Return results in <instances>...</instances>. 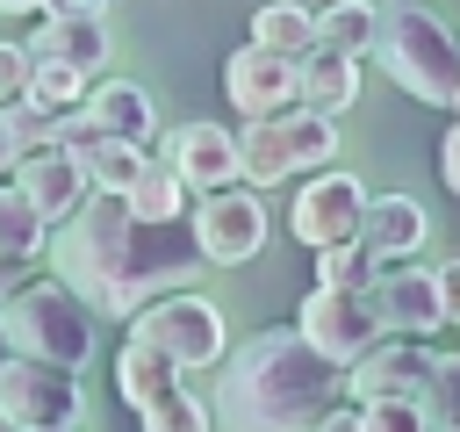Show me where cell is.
Masks as SVG:
<instances>
[{"label": "cell", "mask_w": 460, "mask_h": 432, "mask_svg": "<svg viewBox=\"0 0 460 432\" xmlns=\"http://www.w3.org/2000/svg\"><path fill=\"white\" fill-rule=\"evenodd\" d=\"M0 360H7V346H0Z\"/></svg>", "instance_id": "39"}, {"label": "cell", "mask_w": 460, "mask_h": 432, "mask_svg": "<svg viewBox=\"0 0 460 432\" xmlns=\"http://www.w3.org/2000/svg\"><path fill=\"white\" fill-rule=\"evenodd\" d=\"M359 245L374 259H410L424 245V202L417 194H374L359 216Z\"/></svg>", "instance_id": "19"}, {"label": "cell", "mask_w": 460, "mask_h": 432, "mask_svg": "<svg viewBox=\"0 0 460 432\" xmlns=\"http://www.w3.org/2000/svg\"><path fill=\"white\" fill-rule=\"evenodd\" d=\"M108 50H115V43H108V22H101V14H79V22H43V29L22 43V58H29V65L58 58V65H72L79 79H93V72L108 65Z\"/></svg>", "instance_id": "17"}, {"label": "cell", "mask_w": 460, "mask_h": 432, "mask_svg": "<svg viewBox=\"0 0 460 432\" xmlns=\"http://www.w3.org/2000/svg\"><path fill=\"white\" fill-rule=\"evenodd\" d=\"M438 173H446V187L460 194V122L446 130V151H438Z\"/></svg>", "instance_id": "34"}, {"label": "cell", "mask_w": 460, "mask_h": 432, "mask_svg": "<svg viewBox=\"0 0 460 432\" xmlns=\"http://www.w3.org/2000/svg\"><path fill=\"white\" fill-rule=\"evenodd\" d=\"M316 50H338V58H367L374 50V0H331L316 14Z\"/></svg>", "instance_id": "23"}, {"label": "cell", "mask_w": 460, "mask_h": 432, "mask_svg": "<svg viewBox=\"0 0 460 432\" xmlns=\"http://www.w3.org/2000/svg\"><path fill=\"white\" fill-rule=\"evenodd\" d=\"M0 432H7V425H0Z\"/></svg>", "instance_id": "41"}, {"label": "cell", "mask_w": 460, "mask_h": 432, "mask_svg": "<svg viewBox=\"0 0 460 432\" xmlns=\"http://www.w3.org/2000/svg\"><path fill=\"white\" fill-rule=\"evenodd\" d=\"M295 331H302V346L323 360V367H352L359 353H374L381 346V324H374V310H367V288H309V302H302V317H295Z\"/></svg>", "instance_id": "8"}, {"label": "cell", "mask_w": 460, "mask_h": 432, "mask_svg": "<svg viewBox=\"0 0 460 432\" xmlns=\"http://www.w3.org/2000/svg\"><path fill=\"white\" fill-rule=\"evenodd\" d=\"M187 230L208 266H244L266 252V202L252 187H216L201 194V209H187Z\"/></svg>", "instance_id": "9"}, {"label": "cell", "mask_w": 460, "mask_h": 432, "mask_svg": "<svg viewBox=\"0 0 460 432\" xmlns=\"http://www.w3.org/2000/svg\"><path fill=\"white\" fill-rule=\"evenodd\" d=\"M424 382H431V346H424V338H381L374 353H359V360L338 374V389L352 396V410H359V403L424 396Z\"/></svg>", "instance_id": "10"}, {"label": "cell", "mask_w": 460, "mask_h": 432, "mask_svg": "<svg viewBox=\"0 0 460 432\" xmlns=\"http://www.w3.org/2000/svg\"><path fill=\"white\" fill-rule=\"evenodd\" d=\"M252 50H273V58H288V65H302V58L316 50V14L295 7V0H266V7L252 14Z\"/></svg>", "instance_id": "20"}, {"label": "cell", "mask_w": 460, "mask_h": 432, "mask_svg": "<svg viewBox=\"0 0 460 432\" xmlns=\"http://www.w3.org/2000/svg\"><path fill=\"white\" fill-rule=\"evenodd\" d=\"M79 418V374L43 360H0V425L7 432H72Z\"/></svg>", "instance_id": "7"}, {"label": "cell", "mask_w": 460, "mask_h": 432, "mask_svg": "<svg viewBox=\"0 0 460 432\" xmlns=\"http://www.w3.org/2000/svg\"><path fill=\"white\" fill-rule=\"evenodd\" d=\"M0 346L14 360H43V367H86L93 360V324H86V302L65 288V281H29L0 302Z\"/></svg>", "instance_id": "4"}, {"label": "cell", "mask_w": 460, "mask_h": 432, "mask_svg": "<svg viewBox=\"0 0 460 432\" xmlns=\"http://www.w3.org/2000/svg\"><path fill=\"white\" fill-rule=\"evenodd\" d=\"M431 302H438V324H460V259L431 266Z\"/></svg>", "instance_id": "31"}, {"label": "cell", "mask_w": 460, "mask_h": 432, "mask_svg": "<svg viewBox=\"0 0 460 432\" xmlns=\"http://www.w3.org/2000/svg\"><path fill=\"white\" fill-rule=\"evenodd\" d=\"M223 94L244 108V122H266V115H288L295 108V65L273 58V50H230L223 65Z\"/></svg>", "instance_id": "13"}, {"label": "cell", "mask_w": 460, "mask_h": 432, "mask_svg": "<svg viewBox=\"0 0 460 432\" xmlns=\"http://www.w3.org/2000/svg\"><path fill=\"white\" fill-rule=\"evenodd\" d=\"M230 144H237V180L259 194V187H273V180H288V173H302V166L338 158V122H323V115H309V108H288V115L244 122Z\"/></svg>", "instance_id": "5"}, {"label": "cell", "mask_w": 460, "mask_h": 432, "mask_svg": "<svg viewBox=\"0 0 460 432\" xmlns=\"http://www.w3.org/2000/svg\"><path fill=\"white\" fill-rule=\"evenodd\" d=\"M43 245V223H36V209L14 194V187H0V259H22L29 266V252Z\"/></svg>", "instance_id": "27"}, {"label": "cell", "mask_w": 460, "mask_h": 432, "mask_svg": "<svg viewBox=\"0 0 460 432\" xmlns=\"http://www.w3.org/2000/svg\"><path fill=\"white\" fill-rule=\"evenodd\" d=\"M309 432H359V418H352V410H323Z\"/></svg>", "instance_id": "35"}, {"label": "cell", "mask_w": 460, "mask_h": 432, "mask_svg": "<svg viewBox=\"0 0 460 432\" xmlns=\"http://www.w3.org/2000/svg\"><path fill=\"white\" fill-rule=\"evenodd\" d=\"M359 216H367V187H359L352 173H338V166L316 173V180L295 194V209H288V223H295V238H302L309 252L359 238Z\"/></svg>", "instance_id": "11"}, {"label": "cell", "mask_w": 460, "mask_h": 432, "mask_svg": "<svg viewBox=\"0 0 460 432\" xmlns=\"http://www.w3.org/2000/svg\"><path fill=\"white\" fill-rule=\"evenodd\" d=\"M14 158H22V151H14V137H7V122H0V173H14Z\"/></svg>", "instance_id": "37"}, {"label": "cell", "mask_w": 460, "mask_h": 432, "mask_svg": "<svg viewBox=\"0 0 460 432\" xmlns=\"http://www.w3.org/2000/svg\"><path fill=\"white\" fill-rule=\"evenodd\" d=\"M79 115H86V130H93V137H115V144H137V151H144V137L158 130L151 94H144V86H129V79H101V86H86Z\"/></svg>", "instance_id": "16"}, {"label": "cell", "mask_w": 460, "mask_h": 432, "mask_svg": "<svg viewBox=\"0 0 460 432\" xmlns=\"http://www.w3.org/2000/svg\"><path fill=\"white\" fill-rule=\"evenodd\" d=\"M323 410H338V367H323L295 324L252 331L216 382V432H309Z\"/></svg>", "instance_id": "2"}, {"label": "cell", "mask_w": 460, "mask_h": 432, "mask_svg": "<svg viewBox=\"0 0 460 432\" xmlns=\"http://www.w3.org/2000/svg\"><path fill=\"white\" fill-rule=\"evenodd\" d=\"M29 94V58H22V43H0V108H14Z\"/></svg>", "instance_id": "32"}, {"label": "cell", "mask_w": 460, "mask_h": 432, "mask_svg": "<svg viewBox=\"0 0 460 432\" xmlns=\"http://www.w3.org/2000/svg\"><path fill=\"white\" fill-rule=\"evenodd\" d=\"M7 187L36 209V223H50V216L65 223V216L86 202V166H79V151H65V144H36V151L14 158Z\"/></svg>", "instance_id": "12"}, {"label": "cell", "mask_w": 460, "mask_h": 432, "mask_svg": "<svg viewBox=\"0 0 460 432\" xmlns=\"http://www.w3.org/2000/svg\"><path fill=\"white\" fill-rule=\"evenodd\" d=\"M29 108H43V115H72L79 101H86V79L72 72V65H58V58H43V65H29V94H22Z\"/></svg>", "instance_id": "25"}, {"label": "cell", "mask_w": 460, "mask_h": 432, "mask_svg": "<svg viewBox=\"0 0 460 432\" xmlns=\"http://www.w3.org/2000/svg\"><path fill=\"white\" fill-rule=\"evenodd\" d=\"M367 58H381V72H388L402 94L431 101V108H453V101H460V43H453V29H446L431 7H417V0L374 7V50H367Z\"/></svg>", "instance_id": "3"}, {"label": "cell", "mask_w": 460, "mask_h": 432, "mask_svg": "<svg viewBox=\"0 0 460 432\" xmlns=\"http://www.w3.org/2000/svg\"><path fill=\"white\" fill-rule=\"evenodd\" d=\"M453 43H460V36H453ZM453 108H460V101H453Z\"/></svg>", "instance_id": "40"}, {"label": "cell", "mask_w": 460, "mask_h": 432, "mask_svg": "<svg viewBox=\"0 0 460 432\" xmlns=\"http://www.w3.org/2000/svg\"><path fill=\"white\" fill-rule=\"evenodd\" d=\"M316 274H323V288H367V281H374V252H367L359 238L323 245V252H316Z\"/></svg>", "instance_id": "28"}, {"label": "cell", "mask_w": 460, "mask_h": 432, "mask_svg": "<svg viewBox=\"0 0 460 432\" xmlns=\"http://www.w3.org/2000/svg\"><path fill=\"white\" fill-rule=\"evenodd\" d=\"M122 202H129V216H144V223H187V209H194L187 180H180L165 158H144V173H137V187H129Z\"/></svg>", "instance_id": "21"}, {"label": "cell", "mask_w": 460, "mask_h": 432, "mask_svg": "<svg viewBox=\"0 0 460 432\" xmlns=\"http://www.w3.org/2000/svg\"><path fill=\"white\" fill-rule=\"evenodd\" d=\"M14 288H22V259H0V302H7Z\"/></svg>", "instance_id": "36"}, {"label": "cell", "mask_w": 460, "mask_h": 432, "mask_svg": "<svg viewBox=\"0 0 460 432\" xmlns=\"http://www.w3.org/2000/svg\"><path fill=\"white\" fill-rule=\"evenodd\" d=\"M50 22H79V14H101V0H36Z\"/></svg>", "instance_id": "33"}, {"label": "cell", "mask_w": 460, "mask_h": 432, "mask_svg": "<svg viewBox=\"0 0 460 432\" xmlns=\"http://www.w3.org/2000/svg\"><path fill=\"white\" fill-rule=\"evenodd\" d=\"M295 101H302L309 115L338 122V115L359 101V65H352V58H338V50H309V58L295 65Z\"/></svg>", "instance_id": "18"}, {"label": "cell", "mask_w": 460, "mask_h": 432, "mask_svg": "<svg viewBox=\"0 0 460 432\" xmlns=\"http://www.w3.org/2000/svg\"><path fill=\"white\" fill-rule=\"evenodd\" d=\"M115 389H122V403H129V410H151V403L180 396V367H172V360H158L151 346H122V360H115Z\"/></svg>", "instance_id": "22"}, {"label": "cell", "mask_w": 460, "mask_h": 432, "mask_svg": "<svg viewBox=\"0 0 460 432\" xmlns=\"http://www.w3.org/2000/svg\"><path fill=\"white\" fill-rule=\"evenodd\" d=\"M417 403H424L431 432H460V353H431V382Z\"/></svg>", "instance_id": "26"}, {"label": "cell", "mask_w": 460, "mask_h": 432, "mask_svg": "<svg viewBox=\"0 0 460 432\" xmlns=\"http://www.w3.org/2000/svg\"><path fill=\"white\" fill-rule=\"evenodd\" d=\"M137 331H129V346H151L158 360H172L180 374L187 367H216L223 353H230V331H223V310L216 302H201V295H158V302H144L137 317H129Z\"/></svg>", "instance_id": "6"}, {"label": "cell", "mask_w": 460, "mask_h": 432, "mask_svg": "<svg viewBox=\"0 0 460 432\" xmlns=\"http://www.w3.org/2000/svg\"><path fill=\"white\" fill-rule=\"evenodd\" d=\"M367 310L388 338H424L438 331V302H431V266H395L367 281Z\"/></svg>", "instance_id": "14"}, {"label": "cell", "mask_w": 460, "mask_h": 432, "mask_svg": "<svg viewBox=\"0 0 460 432\" xmlns=\"http://www.w3.org/2000/svg\"><path fill=\"white\" fill-rule=\"evenodd\" d=\"M352 418H359V432H431V418H424L417 396H402V403H359Z\"/></svg>", "instance_id": "30"}, {"label": "cell", "mask_w": 460, "mask_h": 432, "mask_svg": "<svg viewBox=\"0 0 460 432\" xmlns=\"http://www.w3.org/2000/svg\"><path fill=\"white\" fill-rule=\"evenodd\" d=\"M165 166L187 180V194L237 187V144H230V130H216V122H180V130L165 137Z\"/></svg>", "instance_id": "15"}, {"label": "cell", "mask_w": 460, "mask_h": 432, "mask_svg": "<svg viewBox=\"0 0 460 432\" xmlns=\"http://www.w3.org/2000/svg\"><path fill=\"white\" fill-rule=\"evenodd\" d=\"M29 7H36V0H0V14H29Z\"/></svg>", "instance_id": "38"}, {"label": "cell", "mask_w": 460, "mask_h": 432, "mask_svg": "<svg viewBox=\"0 0 460 432\" xmlns=\"http://www.w3.org/2000/svg\"><path fill=\"white\" fill-rule=\"evenodd\" d=\"M137 418H144V432H216V425H208V403L187 396V389L165 396V403H151V410H137Z\"/></svg>", "instance_id": "29"}, {"label": "cell", "mask_w": 460, "mask_h": 432, "mask_svg": "<svg viewBox=\"0 0 460 432\" xmlns=\"http://www.w3.org/2000/svg\"><path fill=\"white\" fill-rule=\"evenodd\" d=\"M79 166H86V194H129L137 173H144V151L115 144V137H93V144H79Z\"/></svg>", "instance_id": "24"}, {"label": "cell", "mask_w": 460, "mask_h": 432, "mask_svg": "<svg viewBox=\"0 0 460 432\" xmlns=\"http://www.w3.org/2000/svg\"><path fill=\"white\" fill-rule=\"evenodd\" d=\"M65 288L93 310V317H137L158 295H180L201 274L194 230L187 223H144L129 216L122 194H86L50 245Z\"/></svg>", "instance_id": "1"}]
</instances>
